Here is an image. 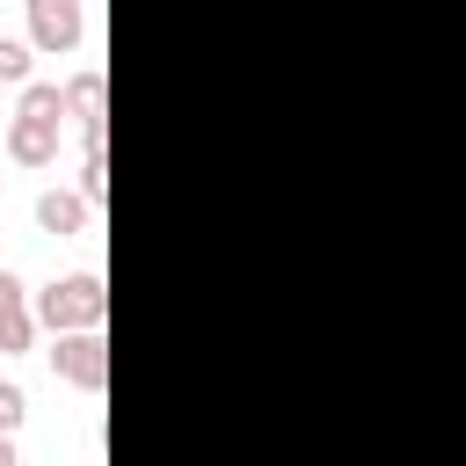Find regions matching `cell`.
Segmentation results:
<instances>
[{
    "mask_svg": "<svg viewBox=\"0 0 466 466\" xmlns=\"http://www.w3.org/2000/svg\"><path fill=\"white\" fill-rule=\"evenodd\" d=\"M51 371H58L66 386H80V393H102V386H109V342H102V328H66V335H51Z\"/></svg>",
    "mask_w": 466,
    "mask_h": 466,
    "instance_id": "2",
    "label": "cell"
},
{
    "mask_svg": "<svg viewBox=\"0 0 466 466\" xmlns=\"http://www.w3.org/2000/svg\"><path fill=\"white\" fill-rule=\"evenodd\" d=\"M22 415H29V393L15 379H0V430H22Z\"/></svg>",
    "mask_w": 466,
    "mask_h": 466,
    "instance_id": "9",
    "label": "cell"
},
{
    "mask_svg": "<svg viewBox=\"0 0 466 466\" xmlns=\"http://www.w3.org/2000/svg\"><path fill=\"white\" fill-rule=\"evenodd\" d=\"M66 116H80V131H109V116H102V73L95 66L66 80Z\"/></svg>",
    "mask_w": 466,
    "mask_h": 466,
    "instance_id": "7",
    "label": "cell"
},
{
    "mask_svg": "<svg viewBox=\"0 0 466 466\" xmlns=\"http://www.w3.org/2000/svg\"><path fill=\"white\" fill-rule=\"evenodd\" d=\"M36 226H44L51 240H80V233L95 226V204H87L80 189H44V197H36Z\"/></svg>",
    "mask_w": 466,
    "mask_h": 466,
    "instance_id": "6",
    "label": "cell"
},
{
    "mask_svg": "<svg viewBox=\"0 0 466 466\" xmlns=\"http://www.w3.org/2000/svg\"><path fill=\"white\" fill-rule=\"evenodd\" d=\"M0 466H15V430H0Z\"/></svg>",
    "mask_w": 466,
    "mask_h": 466,
    "instance_id": "10",
    "label": "cell"
},
{
    "mask_svg": "<svg viewBox=\"0 0 466 466\" xmlns=\"http://www.w3.org/2000/svg\"><path fill=\"white\" fill-rule=\"evenodd\" d=\"M36 342V306H29V284L15 269H0V357H22Z\"/></svg>",
    "mask_w": 466,
    "mask_h": 466,
    "instance_id": "5",
    "label": "cell"
},
{
    "mask_svg": "<svg viewBox=\"0 0 466 466\" xmlns=\"http://www.w3.org/2000/svg\"><path fill=\"white\" fill-rule=\"evenodd\" d=\"M29 306H36V328H51V335H66V328H102V320H109V284H102L95 269H73V277H51Z\"/></svg>",
    "mask_w": 466,
    "mask_h": 466,
    "instance_id": "1",
    "label": "cell"
},
{
    "mask_svg": "<svg viewBox=\"0 0 466 466\" xmlns=\"http://www.w3.org/2000/svg\"><path fill=\"white\" fill-rule=\"evenodd\" d=\"M29 7V44L36 51H73L87 36V0H22Z\"/></svg>",
    "mask_w": 466,
    "mask_h": 466,
    "instance_id": "3",
    "label": "cell"
},
{
    "mask_svg": "<svg viewBox=\"0 0 466 466\" xmlns=\"http://www.w3.org/2000/svg\"><path fill=\"white\" fill-rule=\"evenodd\" d=\"M29 51H36V44L0 36V87H22V80H29Z\"/></svg>",
    "mask_w": 466,
    "mask_h": 466,
    "instance_id": "8",
    "label": "cell"
},
{
    "mask_svg": "<svg viewBox=\"0 0 466 466\" xmlns=\"http://www.w3.org/2000/svg\"><path fill=\"white\" fill-rule=\"evenodd\" d=\"M7 160H15V167H51V160H58V116L15 109V124H7Z\"/></svg>",
    "mask_w": 466,
    "mask_h": 466,
    "instance_id": "4",
    "label": "cell"
}]
</instances>
